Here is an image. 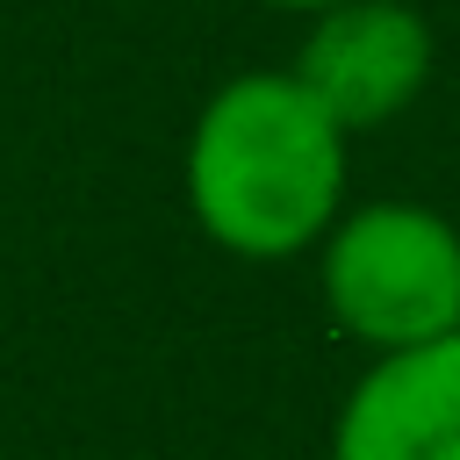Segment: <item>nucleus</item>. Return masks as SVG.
Returning <instances> with one entry per match:
<instances>
[{
  "label": "nucleus",
  "mask_w": 460,
  "mask_h": 460,
  "mask_svg": "<svg viewBox=\"0 0 460 460\" xmlns=\"http://www.w3.org/2000/svg\"><path fill=\"white\" fill-rule=\"evenodd\" d=\"M345 151L352 137L309 101V86L280 72L223 79L180 151L187 216L230 259H295L345 208Z\"/></svg>",
  "instance_id": "f257e3e1"
},
{
  "label": "nucleus",
  "mask_w": 460,
  "mask_h": 460,
  "mask_svg": "<svg viewBox=\"0 0 460 460\" xmlns=\"http://www.w3.org/2000/svg\"><path fill=\"white\" fill-rule=\"evenodd\" d=\"M316 288L374 352L431 345L460 316V230L424 201H359L316 237Z\"/></svg>",
  "instance_id": "f03ea898"
},
{
  "label": "nucleus",
  "mask_w": 460,
  "mask_h": 460,
  "mask_svg": "<svg viewBox=\"0 0 460 460\" xmlns=\"http://www.w3.org/2000/svg\"><path fill=\"white\" fill-rule=\"evenodd\" d=\"M431 65L438 36L410 0H331L309 14V36L288 72L345 137H359L395 122L431 86Z\"/></svg>",
  "instance_id": "7ed1b4c3"
},
{
  "label": "nucleus",
  "mask_w": 460,
  "mask_h": 460,
  "mask_svg": "<svg viewBox=\"0 0 460 460\" xmlns=\"http://www.w3.org/2000/svg\"><path fill=\"white\" fill-rule=\"evenodd\" d=\"M331 460H460V338L374 352L338 402Z\"/></svg>",
  "instance_id": "20e7f679"
},
{
  "label": "nucleus",
  "mask_w": 460,
  "mask_h": 460,
  "mask_svg": "<svg viewBox=\"0 0 460 460\" xmlns=\"http://www.w3.org/2000/svg\"><path fill=\"white\" fill-rule=\"evenodd\" d=\"M266 7H280V14H316V7H331V0H266Z\"/></svg>",
  "instance_id": "39448f33"
},
{
  "label": "nucleus",
  "mask_w": 460,
  "mask_h": 460,
  "mask_svg": "<svg viewBox=\"0 0 460 460\" xmlns=\"http://www.w3.org/2000/svg\"><path fill=\"white\" fill-rule=\"evenodd\" d=\"M453 338H460V316H453Z\"/></svg>",
  "instance_id": "423d86ee"
}]
</instances>
